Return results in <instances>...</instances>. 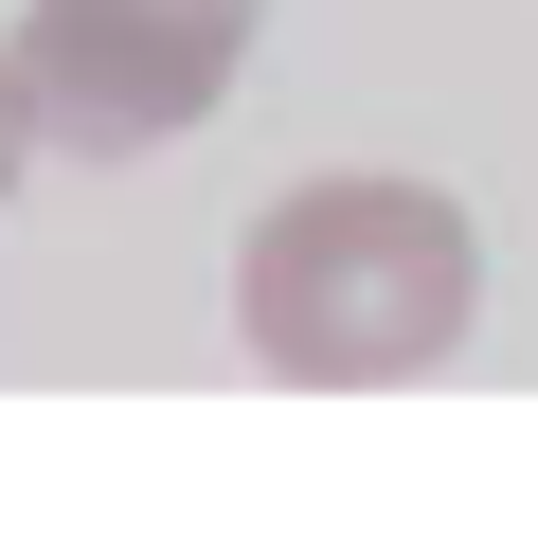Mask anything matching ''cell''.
<instances>
[{
    "instance_id": "6da1fadb",
    "label": "cell",
    "mask_w": 538,
    "mask_h": 557,
    "mask_svg": "<svg viewBox=\"0 0 538 557\" xmlns=\"http://www.w3.org/2000/svg\"><path fill=\"white\" fill-rule=\"evenodd\" d=\"M466 324H485V234L449 181L323 162L234 234V342L287 396H395V377L466 360Z\"/></svg>"
},
{
    "instance_id": "7a4b0ae2",
    "label": "cell",
    "mask_w": 538,
    "mask_h": 557,
    "mask_svg": "<svg viewBox=\"0 0 538 557\" xmlns=\"http://www.w3.org/2000/svg\"><path fill=\"white\" fill-rule=\"evenodd\" d=\"M251 73V0H18L0 109L36 162H162Z\"/></svg>"
},
{
    "instance_id": "3957f363",
    "label": "cell",
    "mask_w": 538,
    "mask_h": 557,
    "mask_svg": "<svg viewBox=\"0 0 538 557\" xmlns=\"http://www.w3.org/2000/svg\"><path fill=\"white\" fill-rule=\"evenodd\" d=\"M18 162H36V145H18V109H0V198H18Z\"/></svg>"
}]
</instances>
